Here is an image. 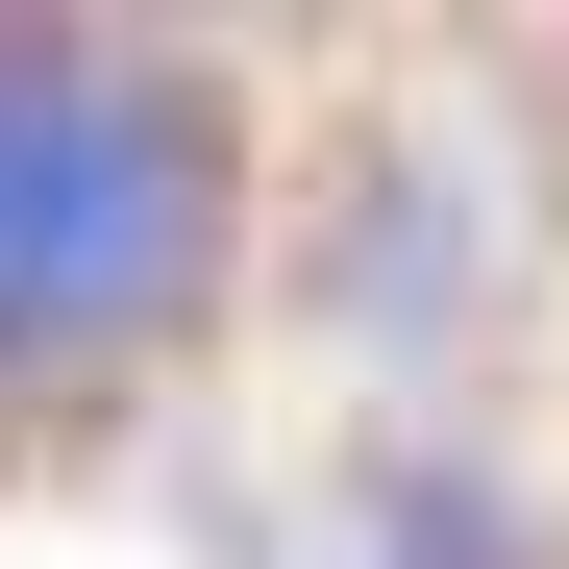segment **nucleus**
Returning <instances> with one entry per match:
<instances>
[{"instance_id":"obj_1","label":"nucleus","mask_w":569,"mask_h":569,"mask_svg":"<svg viewBox=\"0 0 569 569\" xmlns=\"http://www.w3.org/2000/svg\"><path fill=\"white\" fill-rule=\"evenodd\" d=\"M248 272V100L149 26H0V397H124Z\"/></svg>"}]
</instances>
